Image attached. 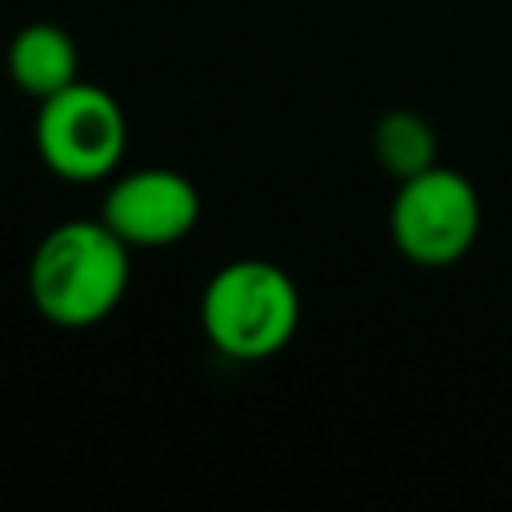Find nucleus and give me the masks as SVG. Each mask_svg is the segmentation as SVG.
I'll return each instance as SVG.
<instances>
[{
  "instance_id": "obj_5",
  "label": "nucleus",
  "mask_w": 512,
  "mask_h": 512,
  "mask_svg": "<svg viewBox=\"0 0 512 512\" xmlns=\"http://www.w3.org/2000/svg\"><path fill=\"white\" fill-rule=\"evenodd\" d=\"M200 188L164 164L116 172L100 196V220L128 248H168L200 224Z\"/></svg>"
},
{
  "instance_id": "obj_3",
  "label": "nucleus",
  "mask_w": 512,
  "mask_h": 512,
  "mask_svg": "<svg viewBox=\"0 0 512 512\" xmlns=\"http://www.w3.org/2000/svg\"><path fill=\"white\" fill-rule=\"evenodd\" d=\"M32 148L56 180L100 184L120 172L128 152V116L108 88L72 80L68 88L36 100Z\"/></svg>"
},
{
  "instance_id": "obj_7",
  "label": "nucleus",
  "mask_w": 512,
  "mask_h": 512,
  "mask_svg": "<svg viewBox=\"0 0 512 512\" xmlns=\"http://www.w3.org/2000/svg\"><path fill=\"white\" fill-rule=\"evenodd\" d=\"M372 156L376 164L400 184L432 164H440V140H436V128L428 116L412 112V108H392L376 120L372 128Z\"/></svg>"
},
{
  "instance_id": "obj_4",
  "label": "nucleus",
  "mask_w": 512,
  "mask_h": 512,
  "mask_svg": "<svg viewBox=\"0 0 512 512\" xmlns=\"http://www.w3.org/2000/svg\"><path fill=\"white\" fill-rule=\"evenodd\" d=\"M480 224H484V208L476 184L448 164H432L400 180L388 204L392 248L416 268L460 264L472 252Z\"/></svg>"
},
{
  "instance_id": "obj_2",
  "label": "nucleus",
  "mask_w": 512,
  "mask_h": 512,
  "mask_svg": "<svg viewBox=\"0 0 512 512\" xmlns=\"http://www.w3.org/2000/svg\"><path fill=\"white\" fill-rule=\"evenodd\" d=\"M304 300L288 268L264 256H236L220 264L200 292L204 340L236 364H264L280 356L300 332Z\"/></svg>"
},
{
  "instance_id": "obj_6",
  "label": "nucleus",
  "mask_w": 512,
  "mask_h": 512,
  "mask_svg": "<svg viewBox=\"0 0 512 512\" xmlns=\"http://www.w3.org/2000/svg\"><path fill=\"white\" fill-rule=\"evenodd\" d=\"M4 68H8V80L24 96L44 100V96L68 88L72 80H80V48L68 28H60L52 20H32L8 40Z\"/></svg>"
},
{
  "instance_id": "obj_1",
  "label": "nucleus",
  "mask_w": 512,
  "mask_h": 512,
  "mask_svg": "<svg viewBox=\"0 0 512 512\" xmlns=\"http://www.w3.org/2000/svg\"><path fill=\"white\" fill-rule=\"evenodd\" d=\"M24 284L44 324L64 332L96 328L128 296L132 248L100 216H72L36 240Z\"/></svg>"
}]
</instances>
